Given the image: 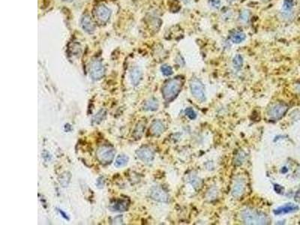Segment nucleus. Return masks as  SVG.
<instances>
[{
	"label": "nucleus",
	"mask_w": 300,
	"mask_h": 225,
	"mask_svg": "<svg viewBox=\"0 0 300 225\" xmlns=\"http://www.w3.org/2000/svg\"><path fill=\"white\" fill-rule=\"evenodd\" d=\"M184 85V79L182 77H174L167 81L162 87V96L164 100L170 102L179 96Z\"/></svg>",
	"instance_id": "nucleus-1"
},
{
	"label": "nucleus",
	"mask_w": 300,
	"mask_h": 225,
	"mask_svg": "<svg viewBox=\"0 0 300 225\" xmlns=\"http://www.w3.org/2000/svg\"><path fill=\"white\" fill-rule=\"evenodd\" d=\"M241 220L245 224H270V218L264 212L252 209H245L241 212Z\"/></svg>",
	"instance_id": "nucleus-2"
},
{
	"label": "nucleus",
	"mask_w": 300,
	"mask_h": 225,
	"mask_svg": "<svg viewBox=\"0 0 300 225\" xmlns=\"http://www.w3.org/2000/svg\"><path fill=\"white\" fill-rule=\"evenodd\" d=\"M190 90L192 96L195 99L201 103L206 100V88L202 81L197 77H194L190 80Z\"/></svg>",
	"instance_id": "nucleus-3"
},
{
	"label": "nucleus",
	"mask_w": 300,
	"mask_h": 225,
	"mask_svg": "<svg viewBox=\"0 0 300 225\" xmlns=\"http://www.w3.org/2000/svg\"><path fill=\"white\" fill-rule=\"evenodd\" d=\"M288 110V106L283 103L273 104L267 110V116L270 119L277 121L281 119L287 113Z\"/></svg>",
	"instance_id": "nucleus-4"
},
{
	"label": "nucleus",
	"mask_w": 300,
	"mask_h": 225,
	"mask_svg": "<svg viewBox=\"0 0 300 225\" xmlns=\"http://www.w3.org/2000/svg\"><path fill=\"white\" fill-rule=\"evenodd\" d=\"M115 154V149L111 146H101L97 151V157L103 164H109L113 160Z\"/></svg>",
	"instance_id": "nucleus-5"
},
{
	"label": "nucleus",
	"mask_w": 300,
	"mask_h": 225,
	"mask_svg": "<svg viewBox=\"0 0 300 225\" xmlns=\"http://www.w3.org/2000/svg\"><path fill=\"white\" fill-rule=\"evenodd\" d=\"M104 67L100 60H94L91 63L90 67V76L95 80L101 79L104 74Z\"/></svg>",
	"instance_id": "nucleus-6"
},
{
	"label": "nucleus",
	"mask_w": 300,
	"mask_h": 225,
	"mask_svg": "<svg viewBox=\"0 0 300 225\" xmlns=\"http://www.w3.org/2000/svg\"><path fill=\"white\" fill-rule=\"evenodd\" d=\"M150 197L154 200L158 202L167 203L169 200V195L161 188L155 186L150 191Z\"/></svg>",
	"instance_id": "nucleus-7"
},
{
	"label": "nucleus",
	"mask_w": 300,
	"mask_h": 225,
	"mask_svg": "<svg viewBox=\"0 0 300 225\" xmlns=\"http://www.w3.org/2000/svg\"><path fill=\"white\" fill-rule=\"evenodd\" d=\"M110 15H111V11L104 5H99L95 8V16L100 22H107L109 20Z\"/></svg>",
	"instance_id": "nucleus-8"
},
{
	"label": "nucleus",
	"mask_w": 300,
	"mask_h": 225,
	"mask_svg": "<svg viewBox=\"0 0 300 225\" xmlns=\"http://www.w3.org/2000/svg\"><path fill=\"white\" fill-rule=\"evenodd\" d=\"M137 156L144 162L150 163L153 161L155 158V152L150 147L143 146L137 151Z\"/></svg>",
	"instance_id": "nucleus-9"
},
{
	"label": "nucleus",
	"mask_w": 300,
	"mask_h": 225,
	"mask_svg": "<svg viewBox=\"0 0 300 225\" xmlns=\"http://www.w3.org/2000/svg\"><path fill=\"white\" fill-rule=\"evenodd\" d=\"M245 188H246V185H245V182L242 179H238L235 180L234 184L233 185V189H232V195L235 198H239L245 191Z\"/></svg>",
	"instance_id": "nucleus-10"
},
{
	"label": "nucleus",
	"mask_w": 300,
	"mask_h": 225,
	"mask_svg": "<svg viewBox=\"0 0 300 225\" xmlns=\"http://www.w3.org/2000/svg\"><path fill=\"white\" fill-rule=\"evenodd\" d=\"M299 210V206L297 205L293 204V203H287V204L282 206L278 207L274 209L273 212L275 215H280L283 214H287V213L294 212L296 211Z\"/></svg>",
	"instance_id": "nucleus-11"
},
{
	"label": "nucleus",
	"mask_w": 300,
	"mask_h": 225,
	"mask_svg": "<svg viewBox=\"0 0 300 225\" xmlns=\"http://www.w3.org/2000/svg\"><path fill=\"white\" fill-rule=\"evenodd\" d=\"M81 26L85 32L93 33L95 30V25L88 15H84L81 19Z\"/></svg>",
	"instance_id": "nucleus-12"
},
{
	"label": "nucleus",
	"mask_w": 300,
	"mask_h": 225,
	"mask_svg": "<svg viewBox=\"0 0 300 225\" xmlns=\"http://www.w3.org/2000/svg\"><path fill=\"white\" fill-rule=\"evenodd\" d=\"M293 5V0H284L281 8V15L283 18L289 19L290 17H291Z\"/></svg>",
	"instance_id": "nucleus-13"
},
{
	"label": "nucleus",
	"mask_w": 300,
	"mask_h": 225,
	"mask_svg": "<svg viewBox=\"0 0 300 225\" xmlns=\"http://www.w3.org/2000/svg\"><path fill=\"white\" fill-rule=\"evenodd\" d=\"M165 131V126L160 120H155L151 125L150 133L154 136H160Z\"/></svg>",
	"instance_id": "nucleus-14"
},
{
	"label": "nucleus",
	"mask_w": 300,
	"mask_h": 225,
	"mask_svg": "<svg viewBox=\"0 0 300 225\" xmlns=\"http://www.w3.org/2000/svg\"><path fill=\"white\" fill-rule=\"evenodd\" d=\"M131 83L134 86H137L142 79V71L138 67H134L130 73Z\"/></svg>",
	"instance_id": "nucleus-15"
},
{
	"label": "nucleus",
	"mask_w": 300,
	"mask_h": 225,
	"mask_svg": "<svg viewBox=\"0 0 300 225\" xmlns=\"http://www.w3.org/2000/svg\"><path fill=\"white\" fill-rule=\"evenodd\" d=\"M246 34L241 31H234L230 35V38L233 44H241L246 39Z\"/></svg>",
	"instance_id": "nucleus-16"
},
{
	"label": "nucleus",
	"mask_w": 300,
	"mask_h": 225,
	"mask_svg": "<svg viewBox=\"0 0 300 225\" xmlns=\"http://www.w3.org/2000/svg\"><path fill=\"white\" fill-rule=\"evenodd\" d=\"M128 204L126 200H121L116 201L113 204H111L110 209L114 212H124L128 209Z\"/></svg>",
	"instance_id": "nucleus-17"
},
{
	"label": "nucleus",
	"mask_w": 300,
	"mask_h": 225,
	"mask_svg": "<svg viewBox=\"0 0 300 225\" xmlns=\"http://www.w3.org/2000/svg\"><path fill=\"white\" fill-rule=\"evenodd\" d=\"M158 102L156 98H151L148 101H146L144 104V109L148 111H155V110H158Z\"/></svg>",
	"instance_id": "nucleus-18"
},
{
	"label": "nucleus",
	"mask_w": 300,
	"mask_h": 225,
	"mask_svg": "<svg viewBox=\"0 0 300 225\" xmlns=\"http://www.w3.org/2000/svg\"><path fill=\"white\" fill-rule=\"evenodd\" d=\"M243 63L244 60L242 55L237 54L236 56H234L233 60H232V64H233V69H235L236 71H240L243 66Z\"/></svg>",
	"instance_id": "nucleus-19"
},
{
	"label": "nucleus",
	"mask_w": 300,
	"mask_h": 225,
	"mask_svg": "<svg viewBox=\"0 0 300 225\" xmlns=\"http://www.w3.org/2000/svg\"><path fill=\"white\" fill-rule=\"evenodd\" d=\"M128 162V157L125 155H119L116 158L114 165L116 167H123L125 166Z\"/></svg>",
	"instance_id": "nucleus-20"
},
{
	"label": "nucleus",
	"mask_w": 300,
	"mask_h": 225,
	"mask_svg": "<svg viewBox=\"0 0 300 225\" xmlns=\"http://www.w3.org/2000/svg\"><path fill=\"white\" fill-rule=\"evenodd\" d=\"M188 182H190L191 185L196 189H200L201 187V185H202L201 179L197 175H195V174H191V175L189 176Z\"/></svg>",
	"instance_id": "nucleus-21"
},
{
	"label": "nucleus",
	"mask_w": 300,
	"mask_h": 225,
	"mask_svg": "<svg viewBox=\"0 0 300 225\" xmlns=\"http://www.w3.org/2000/svg\"><path fill=\"white\" fill-rule=\"evenodd\" d=\"M250 17H251L250 11L248 10V9H243V11H241V12H240L239 14V20L241 23L246 24V23L249 22Z\"/></svg>",
	"instance_id": "nucleus-22"
},
{
	"label": "nucleus",
	"mask_w": 300,
	"mask_h": 225,
	"mask_svg": "<svg viewBox=\"0 0 300 225\" xmlns=\"http://www.w3.org/2000/svg\"><path fill=\"white\" fill-rule=\"evenodd\" d=\"M71 179V174L69 173H64L59 178V182L63 187H66L68 185Z\"/></svg>",
	"instance_id": "nucleus-23"
},
{
	"label": "nucleus",
	"mask_w": 300,
	"mask_h": 225,
	"mask_svg": "<svg viewBox=\"0 0 300 225\" xmlns=\"http://www.w3.org/2000/svg\"><path fill=\"white\" fill-rule=\"evenodd\" d=\"M161 71L163 75L166 77L170 76L173 74V69H172L171 66L168 65H163L161 67Z\"/></svg>",
	"instance_id": "nucleus-24"
},
{
	"label": "nucleus",
	"mask_w": 300,
	"mask_h": 225,
	"mask_svg": "<svg viewBox=\"0 0 300 225\" xmlns=\"http://www.w3.org/2000/svg\"><path fill=\"white\" fill-rule=\"evenodd\" d=\"M105 115H106V112L104 110H100V111L98 112V113H97L96 115L94 116L93 119H92V123H95V124H98V123H101V122L103 120Z\"/></svg>",
	"instance_id": "nucleus-25"
},
{
	"label": "nucleus",
	"mask_w": 300,
	"mask_h": 225,
	"mask_svg": "<svg viewBox=\"0 0 300 225\" xmlns=\"http://www.w3.org/2000/svg\"><path fill=\"white\" fill-rule=\"evenodd\" d=\"M144 125H141V124H138L137 125L136 129L134 130V137H136L137 139H140L142 136L143 133H144Z\"/></svg>",
	"instance_id": "nucleus-26"
},
{
	"label": "nucleus",
	"mask_w": 300,
	"mask_h": 225,
	"mask_svg": "<svg viewBox=\"0 0 300 225\" xmlns=\"http://www.w3.org/2000/svg\"><path fill=\"white\" fill-rule=\"evenodd\" d=\"M185 115H186L187 117L191 120H194L197 118L196 112H195L194 110L192 108H191V107L186 108V110H185Z\"/></svg>",
	"instance_id": "nucleus-27"
},
{
	"label": "nucleus",
	"mask_w": 300,
	"mask_h": 225,
	"mask_svg": "<svg viewBox=\"0 0 300 225\" xmlns=\"http://www.w3.org/2000/svg\"><path fill=\"white\" fill-rule=\"evenodd\" d=\"M245 155H244L243 152L238 153V154L237 155V156L235 157V161H234V164H235V165H237V166L241 165V164L243 163L244 160H245Z\"/></svg>",
	"instance_id": "nucleus-28"
},
{
	"label": "nucleus",
	"mask_w": 300,
	"mask_h": 225,
	"mask_svg": "<svg viewBox=\"0 0 300 225\" xmlns=\"http://www.w3.org/2000/svg\"><path fill=\"white\" fill-rule=\"evenodd\" d=\"M217 195H218V191L215 189H211L210 191H208V193L206 195V198L210 200H213L216 199Z\"/></svg>",
	"instance_id": "nucleus-29"
},
{
	"label": "nucleus",
	"mask_w": 300,
	"mask_h": 225,
	"mask_svg": "<svg viewBox=\"0 0 300 225\" xmlns=\"http://www.w3.org/2000/svg\"><path fill=\"white\" fill-rule=\"evenodd\" d=\"M209 5L212 8L219 9L221 6V0H209Z\"/></svg>",
	"instance_id": "nucleus-30"
},
{
	"label": "nucleus",
	"mask_w": 300,
	"mask_h": 225,
	"mask_svg": "<svg viewBox=\"0 0 300 225\" xmlns=\"http://www.w3.org/2000/svg\"><path fill=\"white\" fill-rule=\"evenodd\" d=\"M274 189H275V191L277 193H278V194H281L284 190V189L283 187H282V186H281L279 185H277V184H275V185H274Z\"/></svg>",
	"instance_id": "nucleus-31"
},
{
	"label": "nucleus",
	"mask_w": 300,
	"mask_h": 225,
	"mask_svg": "<svg viewBox=\"0 0 300 225\" xmlns=\"http://www.w3.org/2000/svg\"><path fill=\"white\" fill-rule=\"evenodd\" d=\"M177 62L180 65H181V66L185 65V61H184L183 58L180 55H178V56L177 57Z\"/></svg>",
	"instance_id": "nucleus-32"
},
{
	"label": "nucleus",
	"mask_w": 300,
	"mask_h": 225,
	"mask_svg": "<svg viewBox=\"0 0 300 225\" xmlns=\"http://www.w3.org/2000/svg\"><path fill=\"white\" fill-rule=\"evenodd\" d=\"M295 200L297 201L300 200V188L299 189V190H298V191H297V193H296Z\"/></svg>",
	"instance_id": "nucleus-33"
},
{
	"label": "nucleus",
	"mask_w": 300,
	"mask_h": 225,
	"mask_svg": "<svg viewBox=\"0 0 300 225\" xmlns=\"http://www.w3.org/2000/svg\"><path fill=\"white\" fill-rule=\"evenodd\" d=\"M59 212L60 214H61L62 215H63V218H66V219H68V216H67V215L65 214V213H64V212H63V211L61 210V209H59Z\"/></svg>",
	"instance_id": "nucleus-34"
},
{
	"label": "nucleus",
	"mask_w": 300,
	"mask_h": 225,
	"mask_svg": "<svg viewBox=\"0 0 300 225\" xmlns=\"http://www.w3.org/2000/svg\"><path fill=\"white\" fill-rule=\"evenodd\" d=\"M296 90H297L298 92L300 93V83H299V84H297V86H296Z\"/></svg>",
	"instance_id": "nucleus-35"
},
{
	"label": "nucleus",
	"mask_w": 300,
	"mask_h": 225,
	"mask_svg": "<svg viewBox=\"0 0 300 225\" xmlns=\"http://www.w3.org/2000/svg\"><path fill=\"white\" fill-rule=\"evenodd\" d=\"M64 1H67V2H71V1H74V0H64Z\"/></svg>",
	"instance_id": "nucleus-36"
},
{
	"label": "nucleus",
	"mask_w": 300,
	"mask_h": 225,
	"mask_svg": "<svg viewBox=\"0 0 300 225\" xmlns=\"http://www.w3.org/2000/svg\"><path fill=\"white\" fill-rule=\"evenodd\" d=\"M261 1H262V2H268L269 0H261Z\"/></svg>",
	"instance_id": "nucleus-37"
},
{
	"label": "nucleus",
	"mask_w": 300,
	"mask_h": 225,
	"mask_svg": "<svg viewBox=\"0 0 300 225\" xmlns=\"http://www.w3.org/2000/svg\"><path fill=\"white\" fill-rule=\"evenodd\" d=\"M186 1H188V0H186Z\"/></svg>",
	"instance_id": "nucleus-38"
}]
</instances>
